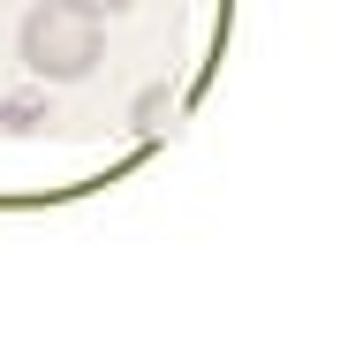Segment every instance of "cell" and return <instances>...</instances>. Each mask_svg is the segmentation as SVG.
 <instances>
[{"label": "cell", "instance_id": "6da1fadb", "mask_svg": "<svg viewBox=\"0 0 348 363\" xmlns=\"http://www.w3.org/2000/svg\"><path fill=\"white\" fill-rule=\"evenodd\" d=\"M16 61H23L38 84H84V76L106 61V23L76 16L61 0H38V8L16 23Z\"/></svg>", "mask_w": 348, "mask_h": 363}, {"label": "cell", "instance_id": "7a4b0ae2", "mask_svg": "<svg viewBox=\"0 0 348 363\" xmlns=\"http://www.w3.org/2000/svg\"><path fill=\"white\" fill-rule=\"evenodd\" d=\"M38 121H53V113H46V91H16V99H0V129H8V136H30Z\"/></svg>", "mask_w": 348, "mask_h": 363}, {"label": "cell", "instance_id": "3957f363", "mask_svg": "<svg viewBox=\"0 0 348 363\" xmlns=\"http://www.w3.org/2000/svg\"><path fill=\"white\" fill-rule=\"evenodd\" d=\"M167 113H174V91H167V84H152V91H137L129 121H137V129H167Z\"/></svg>", "mask_w": 348, "mask_h": 363}, {"label": "cell", "instance_id": "277c9868", "mask_svg": "<svg viewBox=\"0 0 348 363\" xmlns=\"http://www.w3.org/2000/svg\"><path fill=\"white\" fill-rule=\"evenodd\" d=\"M61 8H76V16H91V23H114V16H129L137 0H61Z\"/></svg>", "mask_w": 348, "mask_h": 363}]
</instances>
